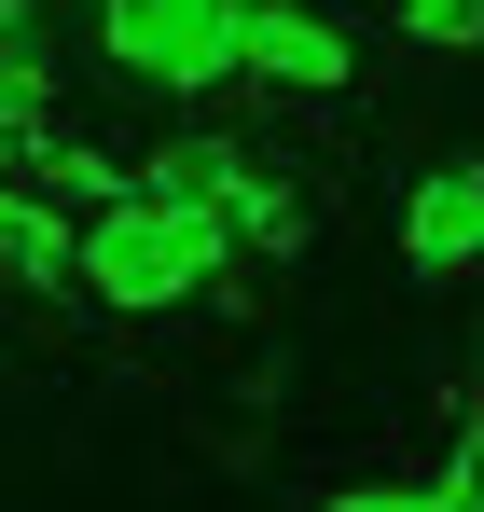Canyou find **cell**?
<instances>
[{"instance_id":"cell-6","label":"cell","mask_w":484,"mask_h":512,"mask_svg":"<svg viewBox=\"0 0 484 512\" xmlns=\"http://www.w3.org/2000/svg\"><path fill=\"white\" fill-rule=\"evenodd\" d=\"M70 208L42 194V180H0V277L14 291H42V305H70Z\"/></svg>"},{"instance_id":"cell-2","label":"cell","mask_w":484,"mask_h":512,"mask_svg":"<svg viewBox=\"0 0 484 512\" xmlns=\"http://www.w3.org/2000/svg\"><path fill=\"white\" fill-rule=\"evenodd\" d=\"M97 56L194 111L236 84V0H97Z\"/></svg>"},{"instance_id":"cell-10","label":"cell","mask_w":484,"mask_h":512,"mask_svg":"<svg viewBox=\"0 0 484 512\" xmlns=\"http://www.w3.org/2000/svg\"><path fill=\"white\" fill-rule=\"evenodd\" d=\"M471 457H484V402H471Z\"/></svg>"},{"instance_id":"cell-3","label":"cell","mask_w":484,"mask_h":512,"mask_svg":"<svg viewBox=\"0 0 484 512\" xmlns=\"http://www.w3.org/2000/svg\"><path fill=\"white\" fill-rule=\"evenodd\" d=\"M236 84L346 97L360 84V42H346V14H319V0H236Z\"/></svg>"},{"instance_id":"cell-8","label":"cell","mask_w":484,"mask_h":512,"mask_svg":"<svg viewBox=\"0 0 484 512\" xmlns=\"http://www.w3.org/2000/svg\"><path fill=\"white\" fill-rule=\"evenodd\" d=\"M222 222H236V250H263V263H305V250H319V208H305L291 180H263V167L236 180V208H222Z\"/></svg>"},{"instance_id":"cell-7","label":"cell","mask_w":484,"mask_h":512,"mask_svg":"<svg viewBox=\"0 0 484 512\" xmlns=\"http://www.w3.org/2000/svg\"><path fill=\"white\" fill-rule=\"evenodd\" d=\"M56 111V42H42V0H0V153Z\"/></svg>"},{"instance_id":"cell-9","label":"cell","mask_w":484,"mask_h":512,"mask_svg":"<svg viewBox=\"0 0 484 512\" xmlns=\"http://www.w3.org/2000/svg\"><path fill=\"white\" fill-rule=\"evenodd\" d=\"M402 42L415 56H484V0H402Z\"/></svg>"},{"instance_id":"cell-4","label":"cell","mask_w":484,"mask_h":512,"mask_svg":"<svg viewBox=\"0 0 484 512\" xmlns=\"http://www.w3.org/2000/svg\"><path fill=\"white\" fill-rule=\"evenodd\" d=\"M471 263H484V153H443L402 180V277H471Z\"/></svg>"},{"instance_id":"cell-5","label":"cell","mask_w":484,"mask_h":512,"mask_svg":"<svg viewBox=\"0 0 484 512\" xmlns=\"http://www.w3.org/2000/svg\"><path fill=\"white\" fill-rule=\"evenodd\" d=\"M125 180H139V194H166V208H236L249 153H236V125H166V139H153Z\"/></svg>"},{"instance_id":"cell-1","label":"cell","mask_w":484,"mask_h":512,"mask_svg":"<svg viewBox=\"0 0 484 512\" xmlns=\"http://www.w3.org/2000/svg\"><path fill=\"white\" fill-rule=\"evenodd\" d=\"M236 263V222L222 208H166V194H97L83 208V236H70V291L83 305H111V319H180L208 277Z\"/></svg>"}]
</instances>
